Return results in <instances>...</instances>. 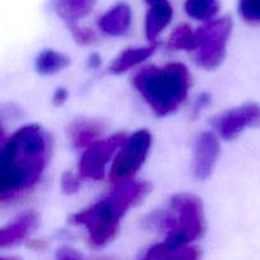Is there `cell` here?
Wrapping results in <instances>:
<instances>
[{
	"instance_id": "obj_1",
	"label": "cell",
	"mask_w": 260,
	"mask_h": 260,
	"mask_svg": "<svg viewBox=\"0 0 260 260\" xmlns=\"http://www.w3.org/2000/svg\"><path fill=\"white\" fill-rule=\"evenodd\" d=\"M51 154V140L38 124L17 129L4 142L0 154V200L19 197L42 177Z\"/></svg>"
},
{
	"instance_id": "obj_2",
	"label": "cell",
	"mask_w": 260,
	"mask_h": 260,
	"mask_svg": "<svg viewBox=\"0 0 260 260\" xmlns=\"http://www.w3.org/2000/svg\"><path fill=\"white\" fill-rule=\"evenodd\" d=\"M150 192V183L127 182L114 187L108 196L94 205L71 216L70 222L85 228L88 241L93 248H103L116 238L127 211L144 201Z\"/></svg>"
},
{
	"instance_id": "obj_3",
	"label": "cell",
	"mask_w": 260,
	"mask_h": 260,
	"mask_svg": "<svg viewBox=\"0 0 260 260\" xmlns=\"http://www.w3.org/2000/svg\"><path fill=\"white\" fill-rule=\"evenodd\" d=\"M134 86L159 117L178 111L188 95L190 74L180 62L165 66H146L132 79Z\"/></svg>"
},
{
	"instance_id": "obj_4",
	"label": "cell",
	"mask_w": 260,
	"mask_h": 260,
	"mask_svg": "<svg viewBox=\"0 0 260 260\" xmlns=\"http://www.w3.org/2000/svg\"><path fill=\"white\" fill-rule=\"evenodd\" d=\"M174 212V226L167 234L164 241L147 249L137 260H155L168 251L179 250L189 246L205 234V210L197 196L190 193L175 194L170 201Z\"/></svg>"
},
{
	"instance_id": "obj_5",
	"label": "cell",
	"mask_w": 260,
	"mask_h": 260,
	"mask_svg": "<svg viewBox=\"0 0 260 260\" xmlns=\"http://www.w3.org/2000/svg\"><path fill=\"white\" fill-rule=\"evenodd\" d=\"M198 46L196 62L207 70H213L222 63L226 55V46L233 32V19L223 17L212 20L196 30Z\"/></svg>"
},
{
	"instance_id": "obj_6",
	"label": "cell",
	"mask_w": 260,
	"mask_h": 260,
	"mask_svg": "<svg viewBox=\"0 0 260 260\" xmlns=\"http://www.w3.org/2000/svg\"><path fill=\"white\" fill-rule=\"evenodd\" d=\"M150 146L151 135L147 129H139L131 137L126 139L109 172V179L114 187L131 182L144 164Z\"/></svg>"
},
{
	"instance_id": "obj_7",
	"label": "cell",
	"mask_w": 260,
	"mask_h": 260,
	"mask_svg": "<svg viewBox=\"0 0 260 260\" xmlns=\"http://www.w3.org/2000/svg\"><path fill=\"white\" fill-rule=\"evenodd\" d=\"M126 134L118 132L106 140H99L84 151L79 162V177L83 179L101 180L104 177L106 167L114 152L126 141Z\"/></svg>"
},
{
	"instance_id": "obj_8",
	"label": "cell",
	"mask_w": 260,
	"mask_h": 260,
	"mask_svg": "<svg viewBox=\"0 0 260 260\" xmlns=\"http://www.w3.org/2000/svg\"><path fill=\"white\" fill-rule=\"evenodd\" d=\"M212 124L222 139H236L246 128L260 126V106L246 103L244 106L229 109L212 119Z\"/></svg>"
},
{
	"instance_id": "obj_9",
	"label": "cell",
	"mask_w": 260,
	"mask_h": 260,
	"mask_svg": "<svg viewBox=\"0 0 260 260\" xmlns=\"http://www.w3.org/2000/svg\"><path fill=\"white\" fill-rule=\"evenodd\" d=\"M220 156V142L211 132L198 135L194 144L193 173L200 180H205L212 174L215 165Z\"/></svg>"
},
{
	"instance_id": "obj_10",
	"label": "cell",
	"mask_w": 260,
	"mask_h": 260,
	"mask_svg": "<svg viewBox=\"0 0 260 260\" xmlns=\"http://www.w3.org/2000/svg\"><path fill=\"white\" fill-rule=\"evenodd\" d=\"M106 131V124L104 122L98 119L80 118L75 119L68 126V136L69 141L75 149H83L91 146L99 141V137Z\"/></svg>"
},
{
	"instance_id": "obj_11",
	"label": "cell",
	"mask_w": 260,
	"mask_h": 260,
	"mask_svg": "<svg viewBox=\"0 0 260 260\" xmlns=\"http://www.w3.org/2000/svg\"><path fill=\"white\" fill-rule=\"evenodd\" d=\"M150 8L145 20L146 37L155 42L157 36L169 25L173 18V8L168 0H146Z\"/></svg>"
},
{
	"instance_id": "obj_12",
	"label": "cell",
	"mask_w": 260,
	"mask_h": 260,
	"mask_svg": "<svg viewBox=\"0 0 260 260\" xmlns=\"http://www.w3.org/2000/svg\"><path fill=\"white\" fill-rule=\"evenodd\" d=\"M96 0H53V9L71 32L79 28V22L93 10Z\"/></svg>"
},
{
	"instance_id": "obj_13",
	"label": "cell",
	"mask_w": 260,
	"mask_h": 260,
	"mask_svg": "<svg viewBox=\"0 0 260 260\" xmlns=\"http://www.w3.org/2000/svg\"><path fill=\"white\" fill-rule=\"evenodd\" d=\"M38 225V217L35 212H25L17 220L7 225L0 231V246L8 248L24 240Z\"/></svg>"
},
{
	"instance_id": "obj_14",
	"label": "cell",
	"mask_w": 260,
	"mask_h": 260,
	"mask_svg": "<svg viewBox=\"0 0 260 260\" xmlns=\"http://www.w3.org/2000/svg\"><path fill=\"white\" fill-rule=\"evenodd\" d=\"M131 19L132 13L128 5L119 3L99 18L98 25L106 35L118 37L128 30Z\"/></svg>"
},
{
	"instance_id": "obj_15",
	"label": "cell",
	"mask_w": 260,
	"mask_h": 260,
	"mask_svg": "<svg viewBox=\"0 0 260 260\" xmlns=\"http://www.w3.org/2000/svg\"><path fill=\"white\" fill-rule=\"evenodd\" d=\"M156 48V43H151L147 47H129L124 50L123 52L119 53L112 63L109 65V71L112 74H122L126 73L129 69L135 68L136 65L141 63L146 58L154 53Z\"/></svg>"
},
{
	"instance_id": "obj_16",
	"label": "cell",
	"mask_w": 260,
	"mask_h": 260,
	"mask_svg": "<svg viewBox=\"0 0 260 260\" xmlns=\"http://www.w3.org/2000/svg\"><path fill=\"white\" fill-rule=\"evenodd\" d=\"M70 58L53 50H45L36 60V69L41 75H52L68 68Z\"/></svg>"
},
{
	"instance_id": "obj_17",
	"label": "cell",
	"mask_w": 260,
	"mask_h": 260,
	"mask_svg": "<svg viewBox=\"0 0 260 260\" xmlns=\"http://www.w3.org/2000/svg\"><path fill=\"white\" fill-rule=\"evenodd\" d=\"M168 46L172 50L196 51L198 46L197 32H194L188 24L179 25L170 35Z\"/></svg>"
},
{
	"instance_id": "obj_18",
	"label": "cell",
	"mask_w": 260,
	"mask_h": 260,
	"mask_svg": "<svg viewBox=\"0 0 260 260\" xmlns=\"http://www.w3.org/2000/svg\"><path fill=\"white\" fill-rule=\"evenodd\" d=\"M185 13L197 20H208L218 12L217 0H185Z\"/></svg>"
},
{
	"instance_id": "obj_19",
	"label": "cell",
	"mask_w": 260,
	"mask_h": 260,
	"mask_svg": "<svg viewBox=\"0 0 260 260\" xmlns=\"http://www.w3.org/2000/svg\"><path fill=\"white\" fill-rule=\"evenodd\" d=\"M239 13L246 23L260 24V0H239Z\"/></svg>"
},
{
	"instance_id": "obj_20",
	"label": "cell",
	"mask_w": 260,
	"mask_h": 260,
	"mask_svg": "<svg viewBox=\"0 0 260 260\" xmlns=\"http://www.w3.org/2000/svg\"><path fill=\"white\" fill-rule=\"evenodd\" d=\"M202 251L197 246H185L179 250L168 251L161 254L155 260H201Z\"/></svg>"
},
{
	"instance_id": "obj_21",
	"label": "cell",
	"mask_w": 260,
	"mask_h": 260,
	"mask_svg": "<svg viewBox=\"0 0 260 260\" xmlns=\"http://www.w3.org/2000/svg\"><path fill=\"white\" fill-rule=\"evenodd\" d=\"M61 188L65 194H74L80 188V177L71 172H66L61 178Z\"/></svg>"
},
{
	"instance_id": "obj_22",
	"label": "cell",
	"mask_w": 260,
	"mask_h": 260,
	"mask_svg": "<svg viewBox=\"0 0 260 260\" xmlns=\"http://www.w3.org/2000/svg\"><path fill=\"white\" fill-rule=\"evenodd\" d=\"M73 36L74 38H75L76 42H78L79 45L83 46L90 45V43H93L96 38L95 33H94V30L90 29V28L79 27L75 32H73Z\"/></svg>"
},
{
	"instance_id": "obj_23",
	"label": "cell",
	"mask_w": 260,
	"mask_h": 260,
	"mask_svg": "<svg viewBox=\"0 0 260 260\" xmlns=\"http://www.w3.org/2000/svg\"><path fill=\"white\" fill-rule=\"evenodd\" d=\"M56 260H84L81 254L69 246H61L56 253Z\"/></svg>"
},
{
	"instance_id": "obj_24",
	"label": "cell",
	"mask_w": 260,
	"mask_h": 260,
	"mask_svg": "<svg viewBox=\"0 0 260 260\" xmlns=\"http://www.w3.org/2000/svg\"><path fill=\"white\" fill-rule=\"evenodd\" d=\"M68 90L65 88H58L57 90L55 91L53 94V98H52V103L55 104L56 107L61 106V104L65 103V101L68 99Z\"/></svg>"
},
{
	"instance_id": "obj_25",
	"label": "cell",
	"mask_w": 260,
	"mask_h": 260,
	"mask_svg": "<svg viewBox=\"0 0 260 260\" xmlns=\"http://www.w3.org/2000/svg\"><path fill=\"white\" fill-rule=\"evenodd\" d=\"M208 103H210V95H208V94L205 93L202 94V95H200V98L196 101L194 113H198V112H200L202 108H205Z\"/></svg>"
},
{
	"instance_id": "obj_26",
	"label": "cell",
	"mask_w": 260,
	"mask_h": 260,
	"mask_svg": "<svg viewBox=\"0 0 260 260\" xmlns=\"http://www.w3.org/2000/svg\"><path fill=\"white\" fill-rule=\"evenodd\" d=\"M89 65H90L91 68H98V66L101 65V57H99V56L96 55V53L91 55L90 61H89Z\"/></svg>"
},
{
	"instance_id": "obj_27",
	"label": "cell",
	"mask_w": 260,
	"mask_h": 260,
	"mask_svg": "<svg viewBox=\"0 0 260 260\" xmlns=\"http://www.w3.org/2000/svg\"><path fill=\"white\" fill-rule=\"evenodd\" d=\"M0 260H19V259H17V258H2Z\"/></svg>"
},
{
	"instance_id": "obj_28",
	"label": "cell",
	"mask_w": 260,
	"mask_h": 260,
	"mask_svg": "<svg viewBox=\"0 0 260 260\" xmlns=\"http://www.w3.org/2000/svg\"><path fill=\"white\" fill-rule=\"evenodd\" d=\"M96 260H111V259H104V258H102V259H96Z\"/></svg>"
}]
</instances>
